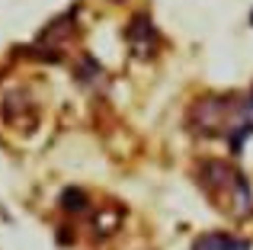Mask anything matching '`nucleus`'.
<instances>
[{"label": "nucleus", "mask_w": 253, "mask_h": 250, "mask_svg": "<svg viewBox=\"0 0 253 250\" xmlns=\"http://www.w3.org/2000/svg\"><path fill=\"white\" fill-rule=\"evenodd\" d=\"M202 183L209 189H224V193H228V208L234 215L250 212V206H253L250 186H247V180H244V173H237L231 164H218V161L202 164Z\"/></svg>", "instance_id": "obj_2"}, {"label": "nucleus", "mask_w": 253, "mask_h": 250, "mask_svg": "<svg viewBox=\"0 0 253 250\" xmlns=\"http://www.w3.org/2000/svg\"><path fill=\"white\" fill-rule=\"evenodd\" d=\"M192 250H253L250 241H241V238H231L224 231H209L192 244Z\"/></svg>", "instance_id": "obj_3"}, {"label": "nucleus", "mask_w": 253, "mask_h": 250, "mask_svg": "<svg viewBox=\"0 0 253 250\" xmlns=\"http://www.w3.org/2000/svg\"><path fill=\"white\" fill-rule=\"evenodd\" d=\"M237 116H241V106L234 100H224V96H205V100L192 103L189 109V128L202 138H218L234 131Z\"/></svg>", "instance_id": "obj_1"}]
</instances>
